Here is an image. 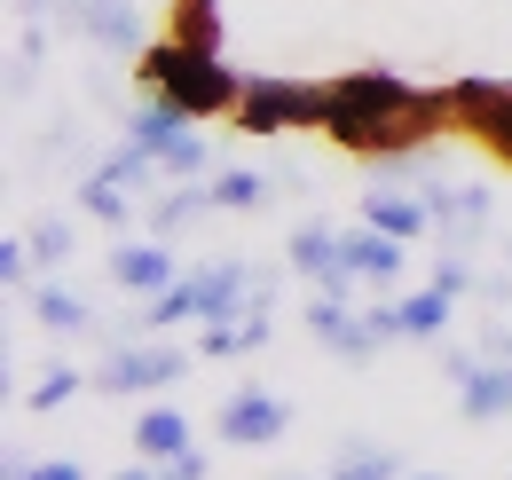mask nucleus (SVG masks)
Wrapping results in <instances>:
<instances>
[{
    "mask_svg": "<svg viewBox=\"0 0 512 480\" xmlns=\"http://www.w3.org/2000/svg\"><path fill=\"white\" fill-rule=\"evenodd\" d=\"M363 221H371V229H386V237H402V244L434 237V205H426V189H418V181H410V189L379 181V189L363 197Z\"/></svg>",
    "mask_w": 512,
    "mask_h": 480,
    "instance_id": "14",
    "label": "nucleus"
},
{
    "mask_svg": "<svg viewBox=\"0 0 512 480\" xmlns=\"http://www.w3.org/2000/svg\"><path fill=\"white\" fill-rule=\"evenodd\" d=\"M95 174L127 181V189H150V181L166 174V166H158V158H150V150H142V142H127V150H111V158H103V166H95Z\"/></svg>",
    "mask_w": 512,
    "mask_h": 480,
    "instance_id": "26",
    "label": "nucleus"
},
{
    "mask_svg": "<svg viewBox=\"0 0 512 480\" xmlns=\"http://www.w3.org/2000/svg\"><path fill=\"white\" fill-rule=\"evenodd\" d=\"M79 213L103 221V229H119V221L134 213V189H127V181H111V174H87V181H79Z\"/></svg>",
    "mask_w": 512,
    "mask_h": 480,
    "instance_id": "24",
    "label": "nucleus"
},
{
    "mask_svg": "<svg viewBox=\"0 0 512 480\" xmlns=\"http://www.w3.org/2000/svg\"><path fill=\"white\" fill-rule=\"evenodd\" d=\"M71 394H79V370H71V362H48V370L32 378V394H24V402H32V410H64Z\"/></svg>",
    "mask_w": 512,
    "mask_h": 480,
    "instance_id": "27",
    "label": "nucleus"
},
{
    "mask_svg": "<svg viewBox=\"0 0 512 480\" xmlns=\"http://www.w3.org/2000/svg\"><path fill=\"white\" fill-rule=\"evenodd\" d=\"M16 480H87V473H79V465H71V457H40V465H32V473H16Z\"/></svg>",
    "mask_w": 512,
    "mask_h": 480,
    "instance_id": "31",
    "label": "nucleus"
},
{
    "mask_svg": "<svg viewBox=\"0 0 512 480\" xmlns=\"http://www.w3.org/2000/svg\"><path fill=\"white\" fill-rule=\"evenodd\" d=\"M134 87L182 103L190 119H229L237 95H245V71H229L221 56H197V48H182V40H150V48L134 56Z\"/></svg>",
    "mask_w": 512,
    "mask_h": 480,
    "instance_id": "2",
    "label": "nucleus"
},
{
    "mask_svg": "<svg viewBox=\"0 0 512 480\" xmlns=\"http://www.w3.org/2000/svg\"><path fill=\"white\" fill-rule=\"evenodd\" d=\"M111 480H158V465H127V473H111Z\"/></svg>",
    "mask_w": 512,
    "mask_h": 480,
    "instance_id": "32",
    "label": "nucleus"
},
{
    "mask_svg": "<svg viewBox=\"0 0 512 480\" xmlns=\"http://www.w3.org/2000/svg\"><path fill=\"white\" fill-rule=\"evenodd\" d=\"M449 292L442 284H426V292H410V300H394V331H402V339H434V331H442L449 323Z\"/></svg>",
    "mask_w": 512,
    "mask_h": 480,
    "instance_id": "23",
    "label": "nucleus"
},
{
    "mask_svg": "<svg viewBox=\"0 0 512 480\" xmlns=\"http://www.w3.org/2000/svg\"><path fill=\"white\" fill-rule=\"evenodd\" d=\"M32 260H40V268H64L71 260V221H40V229H32Z\"/></svg>",
    "mask_w": 512,
    "mask_h": 480,
    "instance_id": "28",
    "label": "nucleus"
},
{
    "mask_svg": "<svg viewBox=\"0 0 512 480\" xmlns=\"http://www.w3.org/2000/svg\"><path fill=\"white\" fill-rule=\"evenodd\" d=\"M166 244H174V237H134V244H119V252H111V284L134 292V300H158V292L182 276Z\"/></svg>",
    "mask_w": 512,
    "mask_h": 480,
    "instance_id": "13",
    "label": "nucleus"
},
{
    "mask_svg": "<svg viewBox=\"0 0 512 480\" xmlns=\"http://www.w3.org/2000/svg\"><path fill=\"white\" fill-rule=\"evenodd\" d=\"M418 480H442V473H418Z\"/></svg>",
    "mask_w": 512,
    "mask_h": 480,
    "instance_id": "33",
    "label": "nucleus"
},
{
    "mask_svg": "<svg viewBox=\"0 0 512 480\" xmlns=\"http://www.w3.org/2000/svg\"><path fill=\"white\" fill-rule=\"evenodd\" d=\"M457 410H465V425H497V418H512V355H481L473 347V362L457 370Z\"/></svg>",
    "mask_w": 512,
    "mask_h": 480,
    "instance_id": "10",
    "label": "nucleus"
},
{
    "mask_svg": "<svg viewBox=\"0 0 512 480\" xmlns=\"http://www.w3.org/2000/svg\"><path fill=\"white\" fill-rule=\"evenodd\" d=\"M190 111H182V103H166V95H142V103H134V119H127V142H142V150H150V158H158V150H166V142H174V134H190Z\"/></svg>",
    "mask_w": 512,
    "mask_h": 480,
    "instance_id": "21",
    "label": "nucleus"
},
{
    "mask_svg": "<svg viewBox=\"0 0 512 480\" xmlns=\"http://www.w3.org/2000/svg\"><path fill=\"white\" fill-rule=\"evenodd\" d=\"M245 307H276V284L253 276L245 260H213V268H190L174 276L158 300L142 307V331H174V323H229Z\"/></svg>",
    "mask_w": 512,
    "mask_h": 480,
    "instance_id": "1",
    "label": "nucleus"
},
{
    "mask_svg": "<svg viewBox=\"0 0 512 480\" xmlns=\"http://www.w3.org/2000/svg\"><path fill=\"white\" fill-rule=\"evenodd\" d=\"M32 323H40V331H56V339H79V331H103L95 300H79V292H64V284H32Z\"/></svg>",
    "mask_w": 512,
    "mask_h": 480,
    "instance_id": "15",
    "label": "nucleus"
},
{
    "mask_svg": "<svg viewBox=\"0 0 512 480\" xmlns=\"http://www.w3.org/2000/svg\"><path fill=\"white\" fill-rule=\"evenodd\" d=\"M308 331H316L323 355H347V362H363V355L386 347V331L371 323V307L339 300V292H316V300H308Z\"/></svg>",
    "mask_w": 512,
    "mask_h": 480,
    "instance_id": "8",
    "label": "nucleus"
},
{
    "mask_svg": "<svg viewBox=\"0 0 512 480\" xmlns=\"http://www.w3.org/2000/svg\"><path fill=\"white\" fill-rule=\"evenodd\" d=\"M434 284H442L449 300H465V292H473V268H465V252H442V260H434Z\"/></svg>",
    "mask_w": 512,
    "mask_h": 480,
    "instance_id": "29",
    "label": "nucleus"
},
{
    "mask_svg": "<svg viewBox=\"0 0 512 480\" xmlns=\"http://www.w3.org/2000/svg\"><path fill=\"white\" fill-rule=\"evenodd\" d=\"M229 119L245 126V134H284V126L323 134V119H331V87H308V79H260V71H245V95H237V111H229Z\"/></svg>",
    "mask_w": 512,
    "mask_h": 480,
    "instance_id": "4",
    "label": "nucleus"
},
{
    "mask_svg": "<svg viewBox=\"0 0 512 480\" xmlns=\"http://www.w3.org/2000/svg\"><path fill=\"white\" fill-rule=\"evenodd\" d=\"M182 449H190V418H182L174 402H150V410L134 418V457L166 465V457H182Z\"/></svg>",
    "mask_w": 512,
    "mask_h": 480,
    "instance_id": "17",
    "label": "nucleus"
},
{
    "mask_svg": "<svg viewBox=\"0 0 512 480\" xmlns=\"http://www.w3.org/2000/svg\"><path fill=\"white\" fill-rule=\"evenodd\" d=\"M426 205H434V237H442V252H465V244L489 237V189H449V181H434Z\"/></svg>",
    "mask_w": 512,
    "mask_h": 480,
    "instance_id": "11",
    "label": "nucleus"
},
{
    "mask_svg": "<svg viewBox=\"0 0 512 480\" xmlns=\"http://www.w3.org/2000/svg\"><path fill=\"white\" fill-rule=\"evenodd\" d=\"M205 473H213V457H197V449H182V457L158 465V480H205Z\"/></svg>",
    "mask_w": 512,
    "mask_h": 480,
    "instance_id": "30",
    "label": "nucleus"
},
{
    "mask_svg": "<svg viewBox=\"0 0 512 480\" xmlns=\"http://www.w3.org/2000/svg\"><path fill=\"white\" fill-rule=\"evenodd\" d=\"M197 347H166V339H142V347H111L95 362V394H158L190 370Z\"/></svg>",
    "mask_w": 512,
    "mask_h": 480,
    "instance_id": "5",
    "label": "nucleus"
},
{
    "mask_svg": "<svg viewBox=\"0 0 512 480\" xmlns=\"http://www.w3.org/2000/svg\"><path fill=\"white\" fill-rule=\"evenodd\" d=\"M205 189H213V205H221V213H260L284 181H276V174H253V166H213Z\"/></svg>",
    "mask_w": 512,
    "mask_h": 480,
    "instance_id": "19",
    "label": "nucleus"
},
{
    "mask_svg": "<svg viewBox=\"0 0 512 480\" xmlns=\"http://www.w3.org/2000/svg\"><path fill=\"white\" fill-rule=\"evenodd\" d=\"M260 347H268V307H245V315H229V323H205V331H197V355H205V362L260 355Z\"/></svg>",
    "mask_w": 512,
    "mask_h": 480,
    "instance_id": "16",
    "label": "nucleus"
},
{
    "mask_svg": "<svg viewBox=\"0 0 512 480\" xmlns=\"http://www.w3.org/2000/svg\"><path fill=\"white\" fill-rule=\"evenodd\" d=\"M323 87H331L323 142H339L347 158H363V150H371V134H379L394 111H410V103H418V87H410V79H394V71H379V63L339 71V79H323Z\"/></svg>",
    "mask_w": 512,
    "mask_h": 480,
    "instance_id": "3",
    "label": "nucleus"
},
{
    "mask_svg": "<svg viewBox=\"0 0 512 480\" xmlns=\"http://www.w3.org/2000/svg\"><path fill=\"white\" fill-rule=\"evenodd\" d=\"M292 276H308L316 292H339V300H355V268H347V244H339V229L331 221H300L292 229Z\"/></svg>",
    "mask_w": 512,
    "mask_h": 480,
    "instance_id": "9",
    "label": "nucleus"
},
{
    "mask_svg": "<svg viewBox=\"0 0 512 480\" xmlns=\"http://www.w3.org/2000/svg\"><path fill=\"white\" fill-rule=\"evenodd\" d=\"M79 24H87V40H103V48H127V56L150 48V40H142L134 0H79Z\"/></svg>",
    "mask_w": 512,
    "mask_h": 480,
    "instance_id": "18",
    "label": "nucleus"
},
{
    "mask_svg": "<svg viewBox=\"0 0 512 480\" xmlns=\"http://www.w3.org/2000/svg\"><path fill=\"white\" fill-rule=\"evenodd\" d=\"M213 433H221L229 449H268V441L292 433V402L268 394V386H245V394H229V402L213 410Z\"/></svg>",
    "mask_w": 512,
    "mask_h": 480,
    "instance_id": "7",
    "label": "nucleus"
},
{
    "mask_svg": "<svg viewBox=\"0 0 512 480\" xmlns=\"http://www.w3.org/2000/svg\"><path fill=\"white\" fill-rule=\"evenodd\" d=\"M213 213V189L205 181H182V189H166V197H150V237H182Z\"/></svg>",
    "mask_w": 512,
    "mask_h": 480,
    "instance_id": "22",
    "label": "nucleus"
},
{
    "mask_svg": "<svg viewBox=\"0 0 512 480\" xmlns=\"http://www.w3.org/2000/svg\"><path fill=\"white\" fill-rule=\"evenodd\" d=\"M449 103H457V126L497 158V166H512V87L505 79H449Z\"/></svg>",
    "mask_w": 512,
    "mask_h": 480,
    "instance_id": "6",
    "label": "nucleus"
},
{
    "mask_svg": "<svg viewBox=\"0 0 512 480\" xmlns=\"http://www.w3.org/2000/svg\"><path fill=\"white\" fill-rule=\"evenodd\" d=\"M323 480H402V457L394 449H347Z\"/></svg>",
    "mask_w": 512,
    "mask_h": 480,
    "instance_id": "25",
    "label": "nucleus"
},
{
    "mask_svg": "<svg viewBox=\"0 0 512 480\" xmlns=\"http://www.w3.org/2000/svg\"><path fill=\"white\" fill-rule=\"evenodd\" d=\"M166 40L197 56H221V0H166Z\"/></svg>",
    "mask_w": 512,
    "mask_h": 480,
    "instance_id": "20",
    "label": "nucleus"
},
{
    "mask_svg": "<svg viewBox=\"0 0 512 480\" xmlns=\"http://www.w3.org/2000/svg\"><path fill=\"white\" fill-rule=\"evenodd\" d=\"M339 244H347V268H355L363 284H379V292L410 276V244L386 237V229H371V221H347V229H339Z\"/></svg>",
    "mask_w": 512,
    "mask_h": 480,
    "instance_id": "12",
    "label": "nucleus"
}]
</instances>
